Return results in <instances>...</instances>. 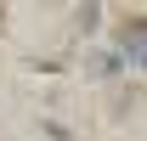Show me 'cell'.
Here are the masks:
<instances>
[{
	"label": "cell",
	"mask_w": 147,
	"mask_h": 141,
	"mask_svg": "<svg viewBox=\"0 0 147 141\" xmlns=\"http://www.w3.org/2000/svg\"><path fill=\"white\" fill-rule=\"evenodd\" d=\"M119 34H125V40H136V34H147V17H130L125 28H119Z\"/></svg>",
	"instance_id": "1"
}]
</instances>
